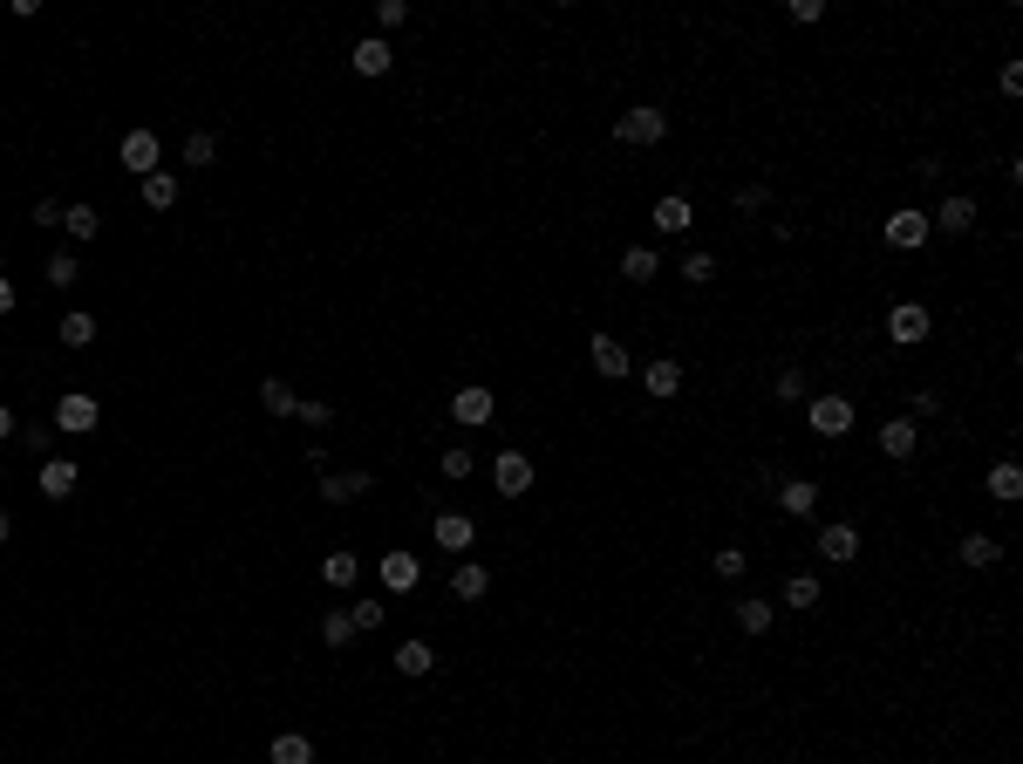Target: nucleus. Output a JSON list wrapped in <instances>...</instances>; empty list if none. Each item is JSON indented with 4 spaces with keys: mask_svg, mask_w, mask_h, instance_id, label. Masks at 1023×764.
I'll list each match as a JSON object with an SVG mask.
<instances>
[{
    "mask_svg": "<svg viewBox=\"0 0 1023 764\" xmlns=\"http://www.w3.org/2000/svg\"><path fill=\"white\" fill-rule=\"evenodd\" d=\"M614 137H621V144H662V137H669V110H655V103H635V110H621Z\"/></svg>",
    "mask_w": 1023,
    "mask_h": 764,
    "instance_id": "f257e3e1",
    "label": "nucleus"
},
{
    "mask_svg": "<svg viewBox=\"0 0 1023 764\" xmlns=\"http://www.w3.org/2000/svg\"><path fill=\"white\" fill-rule=\"evenodd\" d=\"M805 423H812L819 437H846V430H853V403H846V396H812V403H805Z\"/></svg>",
    "mask_w": 1023,
    "mask_h": 764,
    "instance_id": "f03ea898",
    "label": "nucleus"
},
{
    "mask_svg": "<svg viewBox=\"0 0 1023 764\" xmlns=\"http://www.w3.org/2000/svg\"><path fill=\"white\" fill-rule=\"evenodd\" d=\"M928 232H935L928 212H921V205H901V212L887 219V246H894V253H914V246H928Z\"/></svg>",
    "mask_w": 1023,
    "mask_h": 764,
    "instance_id": "7ed1b4c3",
    "label": "nucleus"
},
{
    "mask_svg": "<svg viewBox=\"0 0 1023 764\" xmlns=\"http://www.w3.org/2000/svg\"><path fill=\"white\" fill-rule=\"evenodd\" d=\"M928 328H935V321H928V307H921V301H901L894 314H887V335H894L901 348H921V342H928Z\"/></svg>",
    "mask_w": 1023,
    "mask_h": 764,
    "instance_id": "20e7f679",
    "label": "nucleus"
},
{
    "mask_svg": "<svg viewBox=\"0 0 1023 764\" xmlns=\"http://www.w3.org/2000/svg\"><path fill=\"white\" fill-rule=\"evenodd\" d=\"M451 417L464 423V430H478V423H492V389H485V382H464V389H457V396H451Z\"/></svg>",
    "mask_w": 1023,
    "mask_h": 764,
    "instance_id": "39448f33",
    "label": "nucleus"
},
{
    "mask_svg": "<svg viewBox=\"0 0 1023 764\" xmlns=\"http://www.w3.org/2000/svg\"><path fill=\"white\" fill-rule=\"evenodd\" d=\"M492 485H498L505 498L532 492V458H519V451H498V458H492Z\"/></svg>",
    "mask_w": 1023,
    "mask_h": 764,
    "instance_id": "423d86ee",
    "label": "nucleus"
},
{
    "mask_svg": "<svg viewBox=\"0 0 1023 764\" xmlns=\"http://www.w3.org/2000/svg\"><path fill=\"white\" fill-rule=\"evenodd\" d=\"M417 580H423V560H417V553H403V546H396V553H382V587H389V594H410Z\"/></svg>",
    "mask_w": 1023,
    "mask_h": 764,
    "instance_id": "0eeeda50",
    "label": "nucleus"
},
{
    "mask_svg": "<svg viewBox=\"0 0 1023 764\" xmlns=\"http://www.w3.org/2000/svg\"><path fill=\"white\" fill-rule=\"evenodd\" d=\"M928 226H935V232H948V239H962V232L976 226V198H962V191H955V198H942V212H935Z\"/></svg>",
    "mask_w": 1023,
    "mask_h": 764,
    "instance_id": "6e6552de",
    "label": "nucleus"
},
{
    "mask_svg": "<svg viewBox=\"0 0 1023 764\" xmlns=\"http://www.w3.org/2000/svg\"><path fill=\"white\" fill-rule=\"evenodd\" d=\"M96 417H103V410H96V396H82V389H69V396L55 403V423H62V430H96Z\"/></svg>",
    "mask_w": 1023,
    "mask_h": 764,
    "instance_id": "1a4fd4ad",
    "label": "nucleus"
},
{
    "mask_svg": "<svg viewBox=\"0 0 1023 764\" xmlns=\"http://www.w3.org/2000/svg\"><path fill=\"white\" fill-rule=\"evenodd\" d=\"M123 171H137V178L157 171V137L151 130H130V137H123Z\"/></svg>",
    "mask_w": 1023,
    "mask_h": 764,
    "instance_id": "9d476101",
    "label": "nucleus"
},
{
    "mask_svg": "<svg viewBox=\"0 0 1023 764\" xmlns=\"http://www.w3.org/2000/svg\"><path fill=\"white\" fill-rule=\"evenodd\" d=\"M778 505H785L792 519H812V512H819V485H812V478H785V485H778Z\"/></svg>",
    "mask_w": 1023,
    "mask_h": 764,
    "instance_id": "9b49d317",
    "label": "nucleus"
},
{
    "mask_svg": "<svg viewBox=\"0 0 1023 764\" xmlns=\"http://www.w3.org/2000/svg\"><path fill=\"white\" fill-rule=\"evenodd\" d=\"M819 560H833V567L860 560V533H853V526H826V533H819Z\"/></svg>",
    "mask_w": 1023,
    "mask_h": 764,
    "instance_id": "f8f14e48",
    "label": "nucleus"
},
{
    "mask_svg": "<svg viewBox=\"0 0 1023 764\" xmlns=\"http://www.w3.org/2000/svg\"><path fill=\"white\" fill-rule=\"evenodd\" d=\"M348 62H355V76H389V62H396V55H389V41H382V35H369V41H355V55H348Z\"/></svg>",
    "mask_w": 1023,
    "mask_h": 764,
    "instance_id": "ddd939ff",
    "label": "nucleus"
},
{
    "mask_svg": "<svg viewBox=\"0 0 1023 764\" xmlns=\"http://www.w3.org/2000/svg\"><path fill=\"white\" fill-rule=\"evenodd\" d=\"M914 444H921V430H914V417L880 423V451H887V458H914Z\"/></svg>",
    "mask_w": 1023,
    "mask_h": 764,
    "instance_id": "4468645a",
    "label": "nucleus"
},
{
    "mask_svg": "<svg viewBox=\"0 0 1023 764\" xmlns=\"http://www.w3.org/2000/svg\"><path fill=\"white\" fill-rule=\"evenodd\" d=\"M362 492H369V471H335V478H321V498H328V505H355Z\"/></svg>",
    "mask_w": 1023,
    "mask_h": 764,
    "instance_id": "2eb2a0df",
    "label": "nucleus"
},
{
    "mask_svg": "<svg viewBox=\"0 0 1023 764\" xmlns=\"http://www.w3.org/2000/svg\"><path fill=\"white\" fill-rule=\"evenodd\" d=\"M642 389H648V396H655V403H669V396H676V389H682V362H669V355H662V362H648Z\"/></svg>",
    "mask_w": 1023,
    "mask_h": 764,
    "instance_id": "dca6fc26",
    "label": "nucleus"
},
{
    "mask_svg": "<svg viewBox=\"0 0 1023 764\" xmlns=\"http://www.w3.org/2000/svg\"><path fill=\"white\" fill-rule=\"evenodd\" d=\"M471 539H478V526H471L464 512H437V546H444V553H464Z\"/></svg>",
    "mask_w": 1023,
    "mask_h": 764,
    "instance_id": "f3484780",
    "label": "nucleus"
},
{
    "mask_svg": "<svg viewBox=\"0 0 1023 764\" xmlns=\"http://www.w3.org/2000/svg\"><path fill=\"white\" fill-rule=\"evenodd\" d=\"M587 355H594V369H601V376H628V348L614 342V335H594V342H587Z\"/></svg>",
    "mask_w": 1023,
    "mask_h": 764,
    "instance_id": "a211bd4d",
    "label": "nucleus"
},
{
    "mask_svg": "<svg viewBox=\"0 0 1023 764\" xmlns=\"http://www.w3.org/2000/svg\"><path fill=\"white\" fill-rule=\"evenodd\" d=\"M355 573H362V560H355V553H348V546H335V553H328V560H321V580H328V587H335V594H341V587H355Z\"/></svg>",
    "mask_w": 1023,
    "mask_h": 764,
    "instance_id": "6ab92c4d",
    "label": "nucleus"
},
{
    "mask_svg": "<svg viewBox=\"0 0 1023 764\" xmlns=\"http://www.w3.org/2000/svg\"><path fill=\"white\" fill-rule=\"evenodd\" d=\"M41 492L69 498V492H76V464H69V458H41Z\"/></svg>",
    "mask_w": 1023,
    "mask_h": 764,
    "instance_id": "aec40b11",
    "label": "nucleus"
},
{
    "mask_svg": "<svg viewBox=\"0 0 1023 764\" xmlns=\"http://www.w3.org/2000/svg\"><path fill=\"white\" fill-rule=\"evenodd\" d=\"M819 601H826V594H819V573H792V580H785V608L812 614Z\"/></svg>",
    "mask_w": 1023,
    "mask_h": 764,
    "instance_id": "412c9836",
    "label": "nucleus"
},
{
    "mask_svg": "<svg viewBox=\"0 0 1023 764\" xmlns=\"http://www.w3.org/2000/svg\"><path fill=\"white\" fill-rule=\"evenodd\" d=\"M1003 560V539L996 533H969L962 539V567H996Z\"/></svg>",
    "mask_w": 1023,
    "mask_h": 764,
    "instance_id": "4be33fe9",
    "label": "nucleus"
},
{
    "mask_svg": "<svg viewBox=\"0 0 1023 764\" xmlns=\"http://www.w3.org/2000/svg\"><path fill=\"white\" fill-rule=\"evenodd\" d=\"M55 335H62V348H89V342H96V314H82V307H76V314H62Z\"/></svg>",
    "mask_w": 1023,
    "mask_h": 764,
    "instance_id": "5701e85b",
    "label": "nucleus"
},
{
    "mask_svg": "<svg viewBox=\"0 0 1023 764\" xmlns=\"http://www.w3.org/2000/svg\"><path fill=\"white\" fill-rule=\"evenodd\" d=\"M62 232H69V239H96V232H103V212H96V205H62Z\"/></svg>",
    "mask_w": 1023,
    "mask_h": 764,
    "instance_id": "b1692460",
    "label": "nucleus"
},
{
    "mask_svg": "<svg viewBox=\"0 0 1023 764\" xmlns=\"http://www.w3.org/2000/svg\"><path fill=\"white\" fill-rule=\"evenodd\" d=\"M260 403L273 410V417H294L301 410V396H294V382H280V376H266L260 382Z\"/></svg>",
    "mask_w": 1023,
    "mask_h": 764,
    "instance_id": "393cba45",
    "label": "nucleus"
},
{
    "mask_svg": "<svg viewBox=\"0 0 1023 764\" xmlns=\"http://www.w3.org/2000/svg\"><path fill=\"white\" fill-rule=\"evenodd\" d=\"M989 498H996V505H1017V498H1023V471H1017V464H996V471H989Z\"/></svg>",
    "mask_w": 1023,
    "mask_h": 764,
    "instance_id": "a878e982",
    "label": "nucleus"
},
{
    "mask_svg": "<svg viewBox=\"0 0 1023 764\" xmlns=\"http://www.w3.org/2000/svg\"><path fill=\"white\" fill-rule=\"evenodd\" d=\"M144 205H151V212H171V205H178V178H171V171H151V178H144Z\"/></svg>",
    "mask_w": 1023,
    "mask_h": 764,
    "instance_id": "bb28decb",
    "label": "nucleus"
},
{
    "mask_svg": "<svg viewBox=\"0 0 1023 764\" xmlns=\"http://www.w3.org/2000/svg\"><path fill=\"white\" fill-rule=\"evenodd\" d=\"M655 273H662V260H655L648 246H628V253H621V280H635V287H642V280H655Z\"/></svg>",
    "mask_w": 1023,
    "mask_h": 764,
    "instance_id": "cd10ccee",
    "label": "nucleus"
},
{
    "mask_svg": "<svg viewBox=\"0 0 1023 764\" xmlns=\"http://www.w3.org/2000/svg\"><path fill=\"white\" fill-rule=\"evenodd\" d=\"M396 669H403V676H430V669H437V649H430V642H403V649H396Z\"/></svg>",
    "mask_w": 1023,
    "mask_h": 764,
    "instance_id": "c85d7f7f",
    "label": "nucleus"
},
{
    "mask_svg": "<svg viewBox=\"0 0 1023 764\" xmlns=\"http://www.w3.org/2000/svg\"><path fill=\"white\" fill-rule=\"evenodd\" d=\"M696 219H689V198H662L655 205V232H689Z\"/></svg>",
    "mask_w": 1023,
    "mask_h": 764,
    "instance_id": "c756f323",
    "label": "nucleus"
},
{
    "mask_svg": "<svg viewBox=\"0 0 1023 764\" xmlns=\"http://www.w3.org/2000/svg\"><path fill=\"white\" fill-rule=\"evenodd\" d=\"M273 764H314V744L301 730H287V737H273Z\"/></svg>",
    "mask_w": 1023,
    "mask_h": 764,
    "instance_id": "7c9ffc66",
    "label": "nucleus"
},
{
    "mask_svg": "<svg viewBox=\"0 0 1023 764\" xmlns=\"http://www.w3.org/2000/svg\"><path fill=\"white\" fill-rule=\"evenodd\" d=\"M485 587H492V573H485V567H457L451 573V594H457V601H478Z\"/></svg>",
    "mask_w": 1023,
    "mask_h": 764,
    "instance_id": "2f4dec72",
    "label": "nucleus"
},
{
    "mask_svg": "<svg viewBox=\"0 0 1023 764\" xmlns=\"http://www.w3.org/2000/svg\"><path fill=\"white\" fill-rule=\"evenodd\" d=\"M737 628L744 635H771V601H737Z\"/></svg>",
    "mask_w": 1023,
    "mask_h": 764,
    "instance_id": "473e14b6",
    "label": "nucleus"
},
{
    "mask_svg": "<svg viewBox=\"0 0 1023 764\" xmlns=\"http://www.w3.org/2000/svg\"><path fill=\"white\" fill-rule=\"evenodd\" d=\"M348 635H355V621H348L341 608H328V614H321V642H328V649H341Z\"/></svg>",
    "mask_w": 1023,
    "mask_h": 764,
    "instance_id": "72a5a7b5",
    "label": "nucleus"
},
{
    "mask_svg": "<svg viewBox=\"0 0 1023 764\" xmlns=\"http://www.w3.org/2000/svg\"><path fill=\"white\" fill-rule=\"evenodd\" d=\"M682 280H689V287H710V280H717V260H710V253H689V260H682Z\"/></svg>",
    "mask_w": 1023,
    "mask_h": 764,
    "instance_id": "f704fd0d",
    "label": "nucleus"
},
{
    "mask_svg": "<svg viewBox=\"0 0 1023 764\" xmlns=\"http://www.w3.org/2000/svg\"><path fill=\"white\" fill-rule=\"evenodd\" d=\"M41 273H48V287H76V280H82V267L69 260V253H55V260H48Z\"/></svg>",
    "mask_w": 1023,
    "mask_h": 764,
    "instance_id": "c9c22d12",
    "label": "nucleus"
},
{
    "mask_svg": "<svg viewBox=\"0 0 1023 764\" xmlns=\"http://www.w3.org/2000/svg\"><path fill=\"white\" fill-rule=\"evenodd\" d=\"M710 567H717V580H737V573H744V546H717Z\"/></svg>",
    "mask_w": 1023,
    "mask_h": 764,
    "instance_id": "e433bc0d",
    "label": "nucleus"
},
{
    "mask_svg": "<svg viewBox=\"0 0 1023 764\" xmlns=\"http://www.w3.org/2000/svg\"><path fill=\"white\" fill-rule=\"evenodd\" d=\"M771 389H778V403H805V369H785Z\"/></svg>",
    "mask_w": 1023,
    "mask_h": 764,
    "instance_id": "4c0bfd02",
    "label": "nucleus"
},
{
    "mask_svg": "<svg viewBox=\"0 0 1023 764\" xmlns=\"http://www.w3.org/2000/svg\"><path fill=\"white\" fill-rule=\"evenodd\" d=\"M348 621H355V635L382 628V601H355V608H348Z\"/></svg>",
    "mask_w": 1023,
    "mask_h": 764,
    "instance_id": "58836bf2",
    "label": "nucleus"
},
{
    "mask_svg": "<svg viewBox=\"0 0 1023 764\" xmlns=\"http://www.w3.org/2000/svg\"><path fill=\"white\" fill-rule=\"evenodd\" d=\"M471 464H478L471 444H451V451H444V478H471Z\"/></svg>",
    "mask_w": 1023,
    "mask_h": 764,
    "instance_id": "ea45409f",
    "label": "nucleus"
},
{
    "mask_svg": "<svg viewBox=\"0 0 1023 764\" xmlns=\"http://www.w3.org/2000/svg\"><path fill=\"white\" fill-rule=\"evenodd\" d=\"M403 21H410V7H403V0H376V28H382V35H389V28H403Z\"/></svg>",
    "mask_w": 1023,
    "mask_h": 764,
    "instance_id": "a19ab883",
    "label": "nucleus"
},
{
    "mask_svg": "<svg viewBox=\"0 0 1023 764\" xmlns=\"http://www.w3.org/2000/svg\"><path fill=\"white\" fill-rule=\"evenodd\" d=\"M21 444H28L35 458H55V451H48V444H55V430H48V423H28V430H21Z\"/></svg>",
    "mask_w": 1023,
    "mask_h": 764,
    "instance_id": "79ce46f5",
    "label": "nucleus"
},
{
    "mask_svg": "<svg viewBox=\"0 0 1023 764\" xmlns=\"http://www.w3.org/2000/svg\"><path fill=\"white\" fill-rule=\"evenodd\" d=\"M212 157H219V137H205V130H198V137L185 144V164H212Z\"/></svg>",
    "mask_w": 1023,
    "mask_h": 764,
    "instance_id": "37998d69",
    "label": "nucleus"
},
{
    "mask_svg": "<svg viewBox=\"0 0 1023 764\" xmlns=\"http://www.w3.org/2000/svg\"><path fill=\"white\" fill-rule=\"evenodd\" d=\"M792 21H798V28H812V21H826V0H792Z\"/></svg>",
    "mask_w": 1023,
    "mask_h": 764,
    "instance_id": "c03bdc74",
    "label": "nucleus"
},
{
    "mask_svg": "<svg viewBox=\"0 0 1023 764\" xmlns=\"http://www.w3.org/2000/svg\"><path fill=\"white\" fill-rule=\"evenodd\" d=\"M935 410H942V396H935V389H914V396H908V417H935Z\"/></svg>",
    "mask_w": 1023,
    "mask_h": 764,
    "instance_id": "a18cd8bd",
    "label": "nucleus"
},
{
    "mask_svg": "<svg viewBox=\"0 0 1023 764\" xmlns=\"http://www.w3.org/2000/svg\"><path fill=\"white\" fill-rule=\"evenodd\" d=\"M35 226H48V232L62 226V205H55V198H41V205H35Z\"/></svg>",
    "mask_w": 1023,
    "mask_h": 764,
    "instance_id": "49530a36",
    "label": "nucleus"
},
{
    "mask_svg": "<svg viewBox=\"0 0 1023 764\" xmlns=\"http://www.w3.org/2000/svg\"><path fill=\"white\" fill-rule=\"evenodd\" d=\"M294 417H301L307 430H321V423H328V403H301V410H294Z\"/></svg>",
    "mask_w": 1023,
    "mask_h": 764,
    "instance_id": "de8ad7c7",
    "label": "nucleus"
},
{
    "mask_svg": "<svg viewBox=\"0 0 1023 764\" xmlns=\"http://www.w3.org/2000/svg\"><path fill=\"white\" fill-rule=\"evenodd\" d=\"M14 301H21V294H14V280L0 273V314H14Z\"/></svg>",
    "mask_w": 1023,
    "mask_h": 764,
    "instance_id": "09e8293b",
    "label": "nucleus"
},
{
    "mask_svg": "<svg viewBox=\"0 0 1023 764\" xmlns=\"http://www.w3.org/2000/svg\"><path fill=\"white\" fill-rule=\"evenodd\" d=\"M0 437H14V410L7 403H0Z\"/></svg>",
    "mask_w": 1023,
    "mask_h": 764,
    "instance_id": "8fccbe9b",
    "label": "nucleus"
},
{
    "mask_svg": "<svg viewBox=\"0 0 1023 764\" xmlns=\"http://www.w3.org/2000/svg\"><path fill=\"white\" fill-rule=\"evenodd\" d=\"M0 546H7V512H0Z\"/></svg>",
    "mask_w": 1023,
    "mask_h": 764,
    "instance_id": "3c124183",
    "label": "nucleus"
}]
</instances>
